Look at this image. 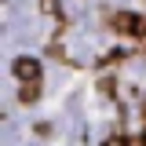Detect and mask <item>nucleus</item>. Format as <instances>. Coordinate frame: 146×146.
Listing matches in <instances>:
<instances>
[{
  "label": "nucleus",
  "mask_w": 146,
  "mask_h": 146,
  "mask_svg": "<svg viewBox=\"0 0 146 146\" xmlns=\"http://www.w3.org/2000/svg\"><path fill=\"white\" fill-rule=\"evenodd\" d=\"M102 146H128V139H121V135H113V139H106Z\"/></svg>",
  "instance_id": "39448f33"
},
{
  "label": "nucleus",
  "mask_w": 146,
  "mask_h": 146,
  "mask_svg": "<svg viewBox=\"0 0 146 146\" xmlns=\"http://www.w3.org/2000/svg\"><path fill=\"white\" fill-rule=\"evenodd\" d=\"M40 7H44L48 15H58V4H55V0H40Z\"/></svg>",
  "instance_id": "20e7f679"
},
{
  "label": "nucleus",
  "mask_w": 146,
  "mask_h": 146,
  "mask_svg": "<svg viewBox=\"0 0 146 146\" xmlns=\"http://www.w3.org/2000/svg\"><path fill=\"white\" fill-rule=\"evenodd\" d=\"M143 143H146V135H143Z\"/></svg>",
  "instance_id": "423d86ee"
},
{
  "label": "nucleus",
  "mask_w": 146,
  "mask_h": 146,
  "mask_svg": "<svg viewBox=\"0 0 146 146\" xmlns=\"http://www.w3.org/2000/svg\"><path fill=\"white\" fill-rule=\"evenodd\" d=\"M18 99H22V102H36V99H40V84H36V80H29V84H22V91H18Z\"/></svg>",
  "instance_id": "7ed1b4c3"
},
{
  "label": "nucleus",
  "mask_w": 146,
  "mask_h": 146,
  "mask_svg": "<svg viewBox=\"0 0 146 146\" xmlns=\"http://www.w3.org/2000/svg\"><path fill=\"white\" fill-rule=\"evenodd\" d=\"M15 77L22 80V84L40 80V58H33V55H18V58H15Z\"/></svg>",
  "instance_id": "f03ea898"
},
{
  "label": "nucleus",
  "mask_w": 146,
  "mask_h": 146,
  "mask_svg": "<svg viewBox=\"0 0 146 146\" xmlns=\"http://www.w3.org/2000/svg\"><path fill=\"white\" fill-rule=\"evenodd\" d=\"M113 29L124 36H146V18L135 11H117L113 15Z\"/></svg>",
  "instance_id": "f257e3e1"
}]
</instances>
